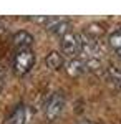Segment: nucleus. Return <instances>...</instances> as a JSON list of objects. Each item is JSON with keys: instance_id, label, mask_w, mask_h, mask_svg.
<instances>
[{"instance_id": "1", "label": "nucleus", "mask_w": 121, "mask_h": 124, "mask_svg": "<svg viewBox=\"0 0 121 124\" xmlns=\"http://www.w3.org/2000/svg\"><path fill=\"white\" fill-rule=\"evenodd\" d=\"M35 65V53L32 48H23V50H17L15 56H13V71L23 76L32 71V68Z\"/></svg>"}, {"instance_id": "2", "label": "nucleus", "mask_w": 121, "mask_h": 124, "mask_svg": "<svg viewBox=\"0 0 121 124\" xmlns=\"http://www.w3.org/2000/svg\"><path fill=\"white\" fill-rule=\"evenodd\" d=\"M60 45H61V51L65 53L66 56L73 58V56H78V53L81 50V45H83V40H81L80 35L70 31V33H66V35L61 37Z\"/></svg>"}, {"instance_id": "3", "label": "nucleus", "mask_w": 121, "mask_h": 124, "mask_svg": "<svg viewBox=\"0 0 121 124\" xmlns=\"http://www.w3.org/2000/svg\"><path fill=\"white\" fill-rule=\"evenodd\" d=\"M63 106H65V98H63V94L53 93L52 98L48 99L47 108H45V114H47L48 121H53L55 117H58L60 113L63 111Z\"/></svg>"}, {"instance_id": "4", "label": "nucleus", "mask_w": 121, "mask_h": 124, "mask_svg": "<svg viewBox=\"0 0 121 124\" xmlns=\"http://www.w3.org/2000/svg\"><path fill=\"white\" fill-rule=\"evenodd\" d=\"M47 28L53 33V35H58V37H63L66 33H70L71 31V25H70V22L65 18H61V17H50L47 23Z\"/></svg>"}, {"instance_id": "5", "label": "nucleus", "mask_w": 121, "mask_h": 124, "mask_svg": "<svg viewBox=\"0 0 121 124\" xmlns=\"http://www.w3.org/2000/svg\"><path fill=\"white\" fill-rule=\"evenodd\" d=\"M65 68L70 76H80L81 73L86 71V63H85L83 58L73 56V58H68V61L65 63Z\"/></svg>"}, {"instance_id": "6", "label": "nucleus", "mask_w": 121, "mask_h": 124, "mask_svg": "<svg viewBox=\"0 0 121 124\" xmlns=\"http://www.w3.org/2000/svg\"><path fill=\"white\" fill-rule=\"evenodd\" d=\"M32 43H33V37H32V33H28V31H25V30L17 31V33L13 35V46L17 48V50L30 48Z\"/></svg>"}, {"instance_id": "7", "label": "nucleus", "mask_w": 121, "mask_h": 124, "mask_svg": "<svg viewBox=\"0 0 121 124\" xmlns=\"http://www.w3.org/2000/svg\"><path fill=\"white\" fill-rule=\"evenodd\" d=\"M106 78L108 81L114 86L116 91H121V68L116 65H110L106 70Z\"/></svg>"}, {"instance_id": "8", "label": "nucleus", "mask_w": 121, "mask_h": 124, "mask_svg": "<svg viewBox=\"0 0 121 124\" xmlns=\"http://www.w3.org/2000/svg\"><path fill=\"white\" fill-rule=\"evenodd\" d=\"M65 65V58L60 51H50L47 55V66L50 70H60V68Z\"/></svg>"}, {"instance_id": "9", "label": "nucleus", "mask_w": 121, "mask_h": 124, "mask_svg": "<svg viewBox=\"0 0 121 124\" xmlns=\"http://www.w3.org/2000/svg\"><path fill=\"white\" fill-rule=\"evenodd\" d=\"M85 33L88 35L90 40H96L98 41V38L106 33V30H104V27H103L101 23H90L86 27V30H85Z\"/></svg>"}, {"instance_id": "10", "label": "nucleus", "mask_w": 121, "mask_h": 124, "mask_svg": "<svg viewBox=\"0 0 121 124\" xmlns=\"http://www.w3.org/2000/svg\"><path fill=\"white\" fill-rule=\"evenodd\" d=\"M108 43H110V46H111V48H114V51L120 50V48H121V28H116V30H113L111 33H110V37H108Z\"/></svg>"}, {"instance_id": "11", "label": "nucleus", "mask_w": 121, "mask_h": 124, "mask_svg": "<svg viewBox=\"0 0 121 124\" xmlns=\"http://www.w3.org/2000/svg\"><path fill=\"white\" fill-rule=\"evenodd\" d=\"M116 55H118V56L121 58V48H120V50H116Z\"/></svg>"}, {"instance_id": "12", "label": "nucleus", "mask_w": 121, "mask_h": 124, "mask_svg": "<svg viewBox=\"0 0 121 124\" xmlns=\"http://www.w3.org/2000/svg\"><path fill=\"white\" fill-rule=\"evenodd\" d=\"M0 73H2V66H0Z\"/></svg>"}]
</instances>
